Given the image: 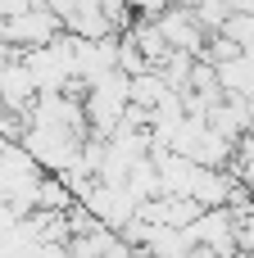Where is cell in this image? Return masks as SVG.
<instances>
[{
  "label": "cell",
  "instance_id": "1",
  "mask_svg": "<svg viewBox=\"0 0 254 258\" xmlns=\"http://www.w3.org/2000/svg\"><path fill=\"white\" fill-rule=\"evenodd\" d=\"M0 41L5 45H23V50H41L50 41H59V14H50L45 5H32L14 18L0 23Z\"/></svg>",
  "mask_w": 254,
  "mask_h": 258
},
{
  "label": "cell",
  "instance_id": "2",
  "mask_svg": "<svg viewBox=\"0 0 254 258\" xmlns=\"http://www.w3.org/2000/svg\"><path fill=\"white\" fill-rule=\"evenodd\" d=\"M36 100H41V91H36L27 63L23 59H5L0 63V109H27L32 113Z\"/></svg>",
  "mask_w": 254,
  "mask_h": 258
},
{
  "label": "cell",
  "instance_id": "3",
  "mask_svg": "<svg viewBox=\"0 0 254 258\" xmlns=\"http://www.w3.org/2000/svg\"><path fill=\"white\" fill-rule=\"evenodd\" d=\"M232 181L245 190V195H254V132H245L236 145H232Z\"/></svg>",
  "mask_w": 254,
  "mask_h": 258
},
{
  "label": "cell",
  "instance_id": "4",
  "mask_svg": "<svg viewBox=\"0 0 254 258\" xmlns=\"http://www.w3.org/2000/svg\"><path fill=\"white\" fill-rule=\"evenodd\" d=\"M168 5H173V0H123V9L141 14V18H159V14H164Z\"/></svg>",
  "mask_w": 254,
  "mask_h": 258
}]
</instances>
